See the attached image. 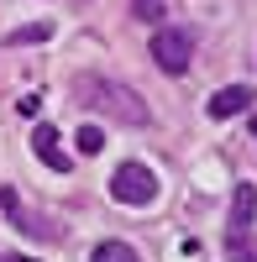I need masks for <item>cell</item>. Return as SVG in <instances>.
Instances as JSON below:
<instances>
[{"label": "cell", "instance_id": "obj_10", "mask_svg": "<svg viewBox=\"0 0 257 262\" xmlns=\"http://www.w3.org/2000/svg\"><path fill=\"white\" fill-rule=\"evenodd\" d=\"M53 27H48V21H37V27H21V32H11L6 42H11V48H21V42H42V37H48Z\"/></svg>", "mask_w": 257, "mask_h": 262}, {"label": "cell", "instance_id": "obj_1", "mask_svg": "<svg viewBox=\"0 0 257 262\" xmlns=\"http://www.w3.org/2000/svg\"><path fill=\"white\" fill-rule=\"evenodd\" d=\"M74 95L90 105V111H105L111 121H121V126H147L153 116H147V105L126 90V84H116V79H100V74H79L74 79Z\"/></svg>", "mask_w": 257, "mask_h": 262}, {"label": "cell", "instance_id": "obj_3", "mask_svg": "<svg viewBox=\"0 0 257 262\" xmlns=\"http://www.w3.org/2000/svg\"><path fill=\"white\" fill-rule=\"evenodd\" d=\"M111 200L126 205V210H147L158 200V173L147 168V163H121L111 173Z\"/></svg>", "mask_w": 257, "mask_h": 262}, {"label": "cell", "instance_id": "obj_4", "mask_svg": "<svg viewBox=\"0 0 257 262\" xmlns=\"http://www.w3.org/2000/svg\"><path fill=\"white\" fill-rule=\"evenodd\" d=\"M189 58H195V42H189V32H179V27H158L153 32V63L163 74H189Z\"/></svg>", "mask_w": 257, "mask_h": 262}, {"label": "cell", "instance_id": "obj_8", "mask_svg": "<svg viewBox=\"0 0 257 262\" xmlns=\"http://www.w3.org/2000/svg\"><path fill=\"white\" fill-rule=\"evenodd\" d=\"M90 262H137V252L126 247V242H100V247L90 252Z\"/></svg>", "mask_w": 257, "mask_h": 262}, {"label": "cell", "instance_id": "obj_9", "mask_svg": "<svg viewBox=\"0 0 257 262\" xmlns=\"http://www.w3.org/2000/svg\"><path fill=\"white\" fill-rule=\"evenodd\" d=\"M74 142H79V152H90V158H95V152H105V131H100V126H79Z\"/></svg>", "mask_w": 257, "mask_h": 262}, {"label": "cell", "instance_id": "obj_2", "mask_svg": "<svg viewBox=\"0 0 257 262\" xmlns=\"http://www.w3.org/2000/svg\"><path fill=\"white\" fill-rule=\"evenodd\" d=\"M252 215H257V184H237V194H231V221H226L231 262H257V252H252Z\"/></svg>", "mask_w": 257, "mask_h": 262}, {"label": "cell", "instance_id": "obj_5", "mask_svg": "<svg viewBox=\"0 0 257 262\" xmlns=\"http://www.w3.org/2000/svg\"><path fill=\"white\" fill-rule=\"evenodd\" d=\"M32 147H37L42 168H53V173H69V152L58 147V131H53V126H37V131H32Z\"/></svg>", "mask_w": 257, "mask_h": 262}, {"label": "cell", "instance_id": "obj_11", "mask_svg": "<svg viewBox=\"0 0 257 262\" xmlns=\"http://www.w3.org/2000/svg\"><path fill=\"white\" fill-rule=\"evenodd\" d=\"M132 16L137 21H163V0H132Z\"/></svg>", "mask_w": 257, "mask_h": 262}, {"label": "cell", "instance_id": "obj_7", "mask_svg": "<svg viewBox=\"0 0 257 262\" xmlns=\"http://www.w3.org/2000/svg\"><path fill=\"white\" fill-rule=\"evenodd\" d=\"M0 205H6V215H11V221H16L21 231H27V236H37V242H53V226H48V221H37L32 210H21V200H16L11 189L0 194Z\"/></svg>", "mask_w": 257, "mask_h": 262}, {"label": "cell", "instance_id": "obj_6", "mask_svg": "<svg viewBox=\"0 0 257 262\" xmlns=\"http://www.w3.org/2000/svg\"><path fill=\"white\" fill-rule=\"evenodd\" d=\"M247 105H252V90H247V84H231V90H216V95H210V116H216V121H231V116H242Z\"/></svg>", "mask_w": 257, "mask_h": 262}]
</instances>
